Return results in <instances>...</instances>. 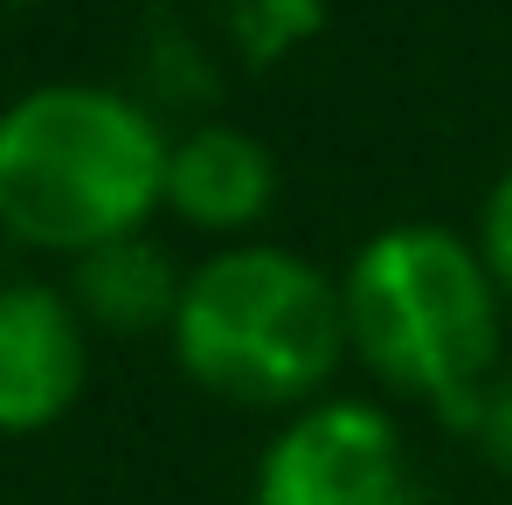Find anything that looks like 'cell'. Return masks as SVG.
Wrapping results in <instances>:
<instances>
[{"mask_svg": "<svg viewBox=\"0 0 512 505\" xmlns=\"http://www.w3.org/2000/svg\"><path fill=\"white\" fill-rule=\"evenodd\" d=\"M346 353L381 402L464 429L506 374V298L478 243L443 222H388L340 270Z\"/></svg>", "mask_w": 512, "mask_h": 505, "instance_id": "obj_1", "label": "cell"}, {"mask_svg": "<svg viewBox=\"0 0 512 505\" xmlns=\"http://www.w3.org/2000/svg\"><path fill=\"white\" fill-rule=\"evenodd\" d=\"M173 132L118 84L56 77L0 104V236L35 256L104 250L167 215Z\"/></svg>", "mask_w": 512, "mask_h": 505, "instance_id": "obj_2", "label": "cell"}, {"mask_svg": "<svg viewBox=\"0 0 512 505\" xmlns=\"http://www.w3.org/2000/svg\"><path fill=\"white\" fill-rule=\"evenodd\" d=\"M167 353L208 402L291 416L333 395L353 367L340 270L270 236L222 243L201 263H187Z\"/></svg>", "mask_w": 512, "mask_h": 505, "instance_id": "obj_3", "label": "cell"}, {"mask_svg": "<svg viewBox=\"0 0 512 505\" xmlns=\"http://www.w3.org/2000/svg\"><path fill=\"white\" fill-rule=\"evenodd\" d=\"M416 492L409 436L381 395H319L263 436L250 505H395Z\"/></svg>", "mask_w": 512, "mask_h": 505, "instance_id": "obj_4", "label": "cell"}, {"mask_svg": "<svg viewBox=\"0 0 512 505\" xmlns=\"http://www.w3.org/2000/svg\"><path fill=\"white\" fill-rule=\"evenodd\" d=\"M90 326L63 284H0V436H42L84 402Z\"/></svg>", "mask_w": 512, "mask_h": 505, "instance_id": "obj_5", "label": "cell"}, {"mask_svg": "<svg viewBox=\"0 0 512 505\" xmlns=\"http://www.w3.org/2000/svg\"><path fill=\"white\" fill-rule=\"evenodd\" d=\"M284 201V167L270 153V139H256L250 125L208 118L173 132V160H167V215L180 229L222 243H256L270 229Z\"/></svg>", "mask_w": 512, "mask_h": 505, "instance_id": "obj_6", "label": "cell"}, {"mask_svg": "<svg viewBox=\"0 0 512 505\" xmlns=\"http://www.w3.org/2000/svg\"><path fill=\"white\" fill-rule=\"evenodd\" d=\"M70 305L84 312L90 333L104 339H167L173 333V312H180V291H187V263L153 236H118L104 250H90L70 263L63 277Z\"/></svg>", "mask_w": 512, "mask_h": 505, "instance_id": "obj_7", "label": "cell"}, {"mask_svg": "<svg viewBox=\"0 0 512 505\" xmlns=\"http://www.w3.org/2000/svg\"><path fill=\"white\" fill-rule=\"evenodd\" d=\"M471 243H478V256H485V270H492V284H499V298H506V312H512V160L492 173V187L478 201Z\"/></svg>", "mask_w": 512, "mask_h": 505, "instance_id": "obj_8", "label": "cell"}, {"mask_svg": "<svg viewBox=\"0 0 512 505\" xmlns=\"http://www.w3.org/2000/svg\"><path fill=\"white\" fill-rule=\"evenodd\" d=\"M457 436H464V443H471L499 478H512V367L485 388V402L471 409V422H464Z\"/></svg>", "mask_w": 512, "mask_h": 505, "instance_id": "obj_9", "label": "cell"}, {"mask_svg": "<svg viewBox=\"0 0 512 505\" xmlns=\"http://www.w3.org/2000/svg\"><path fill=\"white\" fill-rule=\"evenodd\" d=\"M395 505H429V499H423V492H402V499H395Z\"/></svg>", "mask_w": 512, "mask_h": 505, "instance_id": "obj_10", "label": "cell"}, {"mask_svg": "<svg viewBox=\"0 0 512 505\" xmlns=\"http://www.w3.org/2000/svg\"><path fill=\"white\" fill-rule=\"evenodd\" d=\"M0 7H49V0H0Z\"/></svg>", "mask_w": 512, "mask_h": 505, "instance_id": "obj_11", "label": "cell"}]
</instances>
